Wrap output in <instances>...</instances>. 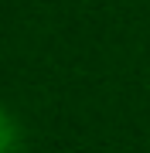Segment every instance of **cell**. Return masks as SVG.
Masks as SVG:
<instances>
[{
  "instance_id": "obj_1",
  "label": "cell",
  "mask_w": 150,
  "mask_h": 153,
  "mask_svg": "<svg viewBox=\"0 0 150 153\" xmlns=\"http://www.w3.org/2000/svg\"><path fill=\"white\" fill-rule=\"evenodd\" d=\"M14 140H17V129H14V123L7 119L4 112H0V153H10V150H14Z\"/></svg>"
}]
</instances>
